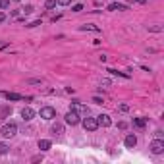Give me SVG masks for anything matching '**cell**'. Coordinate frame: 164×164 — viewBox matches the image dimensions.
I'll use <instances>...</instances> for the list:
<instances>
[{"label":"cell","mask_w":164,"mask_h":164,"mask_svg":"<svg viewBox=\"0 0 164 164\" xmlns=\"http://www.w3.org/2000/svg\"><path fill=\"white\" fill-rule=\"evenodd\" d=\"M50 147H52V143H50L48 139H41V141H39V149H41V153H46Z\"/></svg>","instance_id":"obj_10"},{"label":"cell","mask_w":164,"mask_h":164,"mask_svg":"<svg viewBox=\"0 0 164 164\" xmlns=\"http://www.w3.org/2000/svg\"><path fill=\"white\" fill-rule=\"evenodd\" d=\"M108 10H110V12H116V10H127V6L118 4V2H112V4L108 6Z\"/></svg>","instance_id":"obj_14"},{"label":"cell","mask_w":164,"mask_h":164,"mask_svg":"<svg viewBox=\"0 0 164 164\" xmlns=\"http://www.w3.org/2000/svg\"><path fill=\"white\" fill-rule=\"evenodd\" d=\"M39 114H41L42 120H54L56 118V110L52 108V106H42Z\"/></svg>","instance_id":"obj_5"},{"label":"cell","mask_w":164,"mask_h":164,"mask_svg":"<svg viewBox=\"0 0 164 164\" xmlns=\"http://www.w3.org/2000/svg\"><path fill=\"white\" fill-rule=\"evenodd\" d=\"M118 127H120V130H126L127 124H126V122H120V124H118Z\"/></svg>","instance_id":"obj_28"},{"label":"cell","mask_w":164,"mask_h":164,"mask_svg":"<svg viewBox=\"0 0 164 164\" xmlns=\"http://www.w3.org/2000/svg\"><path fill=\"white\" fill-rule=\"evenodd\" d=\"M93 102H95V104H102L104 101H102V98H101V97H93Z\"/></svg>","instance_id":"obj_23"},{"label":"cell","mask_w":164,"mask_h":164,"mask_svg":"<svg viewBox=\"0 0 164 164\" xmlns=\"http://www.w3.org/2000/svg\"><path fill=\"white\" fill-rule=\"evenodd\" d=\"M60 6H68V4H72V0H56Z\"/></svg>","instance_id":"obj_22"},{"label":"cell","mask_w":164,"mask_h":164,"mask_svg":"<svg viewBox=\"0 0 164 164\" xmlns=\"http://www.w3.org/2000/svg\"><path fill=\"white\" fill-rule=\"evenodd\" d=\"M108 72L112 74V75H120V77H124V79H130V75H127V74H124V72H118V70H108Z\"/></svg>","instance_id":"obj_16"},{"label":"cell","mask_w":164,"mask_h":164,"mask_svg":"<svg viewBox=\"0 0 164 164\" xmlns=\"http://www.w3.org/2000/svg\"><path fill=\"white\" fill-rule=\"evenodd\" d=\"M79 29H81V31H95V33H98V31H101V27H98V25H93V23H87V25H81Z\"/></svg>","instance_id":"obj_13"},{"label":"cell","mask_w":164,"mask_h":164,"mask_svg":"<svg viewBox=\"0 0 164 164\" xmlns=\"http://www.w3.org/2000/svg\"><path fill=\"white\" fill-rule=\"evenodd\" d=\"M8 153V145L6 143H0V154H6Z\"/></svg>","instance_id":"obj_18"},{"label":"cell","mask_w":164,"mask_h":164,"mask_svg":"<svg viewBox=\"0 0 164 164\" xmlns=\"http://www.w3.org/2000/svg\"><path fill=\"white\" fill-rule=\"evenodd\" d=\"M81 124H83V127H85V131H95L97 127H98L97 118H91L89 114H87V118H83V120H81Z\"/></svg>","instance_id":"obj_2"},{"label":"cell","mask_w":164,"mask_h":164,"mask_svg":"<svg viewBox=\"0 0 164 164\" xmlns=\"http://www.w3.org/2000/svg\"><path fill=\"white\" fill-rule=\"evenodd\" d=\"M52 133L62 135V133H64V126H62V124H54V126H52Z\"/></svg>","instance_id":"obj_15"},{"label":"cell","mask_w":164,"mask_h":164,"mask_svg":"<svg viewBox=\"0 0 164 164\" xmlns=\"http://www.w3.org/2000/svg\"><path fill=\"white\" fill-rule=\"evenodd\" d=\"M16 2H19V0H16Z\"/></svg>","instance_id":"obj_30"},{"label":"cell","mask_w":164,"mask_h":164,"mask_svg":"<svg viewBox=\"0 0 164 164\" xmlns=\"http://www.w3.org/2000/svg\"><path fill=\"white\" fill-rule=\"evenodd\" d=\"M97 122H98V126H102V127H110L112 126V120H110L108 114H101V116H97Z\"/></svg>","instance_id":"obj_6"},{"label":"cell","mask_w":164,"mask_h":164,"mask_svg":"<svg viewBox=\"0 0 164 164\" xmlns=\"http://www.w3.org/2000/svg\"><path fill=\"white\" fill-rule=\"evenodd\" d=\"M81 10H83L81 4H74V6H72V12H81Z\"/></svg>","instance_id":"obj_21"},{"label":"cell","mask_w":164,"mask_h":164,"mask_svg":"<svg viewBox=\"0 0 164 164\" xmlns=\"http://www.w3.org/2000/svg\"><path fill=\"white\" fill-rule=\"evenodd\" d=\"M2 97L8 98V101H23V97H21V95H18V93H8V91H4Z\"/></svg>","instance_id":"obj_9"},{"label":"cell","mask_w":164,"mask_h":164,"mask_svg":"<svg viewBox=\"0 0 164 164\" xmlns=\"http://www.w3.org/2000/svg\"><path fill=\"white\" fill-rule=\"evenodd\" d=\"M101 85H104V87H110V81H108V79H102Z\"/></svg>","instance_id":"obj_27"},{"label":"cell","mask_w":164,"mask_h":164,"mask_svg":"<svg viewBox=\"0 0 164 164\" xmlns=\"http://www.w3.org/2000/svg\"><path fill=\"white\" fill-rule=\"evenodd\" d=\"M120 110H122V112H127V110H130V106H127V104H122V106H120Z\"/></svg>","instance_id":"obj_25"},{"label":"cell","mask_w":164,"mask_h":164,"mask_svg":"<svg viewBox=\"0 0 164 164\" xmlns=\"http://www.w3.org/2000/svg\"><path fill=\"white\" fill-rule=\"evenodd\" d=\"M149 149H151L153 154H162V153H164V139H158V137H156L153 143L149 145Z\"/></svg>","instance_id":"obj_3"},{"label":"cell","mask_w":164,"mask_h":164,"mask_svg":"<svg viewBox=\"0 0 164 164\" xmlns=\"http://www.w3.org/2000/svg\"><path fill=\"white\" fill-rule=\"evenodd\" d=\"M8 6H10V0H0V10L8 8Z\"/></svg>","instance_id":"obj_19"},{"label":"cell","mask_w":164,"mask_h":164,"mask_svg":"<svg viewBox=\"0 0 164 164\" xmlns=\"http://www.w3.org/2000/svg\"><path fill=\"white\" fill-rule=\"evenodd\" d=\"M4 19H6V16H4V14H0V23H2Z\"/></svg>","instance_id":"obj_29"},{"label":"cell","mask_w":164,"mask_h":164,"mask_svg":"<svg viewBox=\"0 0 164 164\" xmlns=\"http://www.w3.org/2000/svg\"><path fill=\"white\" fill-rule=\"evenodd\" d=\"M114 2H116V0H114Z\"/></svg>","instance_id":"obj_31"},{"label":"cell","mask_w":164,"mask_h":164,"mask_svg":"<svg viewBox=\"0 0 164 164\" xmlns=\"http://www.w3.org/2000/svg\"><path fill=\"white\" fill-rule=\"evenodd\" d=\"M64 120H66V124H68V126H77V124L81 122V120H79V114H77V110H70L66 116H64Z\"/></svg>","instance_id":"obj_4"},{"label":"cell","mask_w":164,"mask_h":164,"mask_svg":"<svg viewBox=\"0 0 164 164\" xmlns=\"http://www.w3.org/2000/svg\"><path fill=\"white\" fill-rule=\"evenodd\" d=\"M21 118H23L25 122H29V120H33V118H35V110L31 108V106H25V108L21 110Z\"/></svg>","instance_id":"obj_7"},{"label":"cell","mask_w":164,"mask_h":164,"mask_svg":"<svg viewBox=\"0 0 164 164\" xmlns=\"http://www.w3.org/2000/svg\"><path fill=\"white\" fill-rule=\"evenodd\" d=\"M149 31H162L160 25H154V27H149Z\"/></svg>","instance_id":"obj_24"},{"label":"cell","mask_w":164,"mask_h":164,"mask_svg":"<svg viewBox=\"0 0 164 164\" xmlns=\"http://www.w3.org/2000/svg\"><path fill=\"white\" fill-rule=\"evenodd\" d=\"M45 6H46L48 10H52L54 6H56V0H46V2H45Z\"/></svg>","instance_id":"obj_17"},{"label":"cell","mask_w":164,"mask_h":164,"mask_svg":"<svg viewBox=\"0 0 164 164\" xmlns=\"http://www.w3.org/2000/svg\"><path fill=\"white\" fill-rule=\"evenodd\" d=\"M147 120H149V118H133V126L139 127V130H143L145 124H147Z\"/></svg>","instance_id":"obj_12"},{"label":"cell","mask_w":164,"mask_h":164,"mask_svg":"<svg viewBox=\"0 0 164 164\" xmlns=\"http://www.w3.org/2000/svg\"><path fill=\"white\" fill-rule=\"evenodd\" d=\"M18 133V126L14 124V122H10V124H6L2 130H0V135H4L6 139H10V137H14V135Z\"/></svg>","instance_id":"obj_1"},{"label":"cell","mask_w":164,"mask_h":164,"mask_svg":"<svg viewBox=\"0 0 164 164\" xmlns=\"http://www.w3.org/2000/svg\"><path fill=\"white\" fill-rule=\"evenodd\" d=\"M31 12H33V6H31V4L25 6V14H31Z\"/></svg>","instance_id":"obj_26"},{"label":"cell","mask_w":164,"mask_h":164,"mask_svg":"<svg viewBox=\"0 0 164 164\" xmlns=\"http://www.w3.org/2000/svg\"><path fill=\"white\" fill-rule=\"evenodd\" d=\"M124 145H126V149H133L135 145H137V137H135L133 133H130V135H127V137H126Z\"/></svg>","instance_id":"obj_8"},{"label":"cell","mask_w":164,"mask_h":164,"mask_svg":"<svg viewBox=\"0 0 164 164\" xmlns=\"http://www.w3.org/2000/svg\"><path fill=\"white\" fill-rule=\"evenodd\" d=\"M12 114V106H2L0 108V120H6Z\"/></svg>","instance_id":"obj_11"},{"label":"cell","mask_w":164,"mask_h":164,"mask_svg":"<svg viewBox=\"0 0 164 164\" xmlns=\"http://www.w3.org/2000/svg\"><path fill=\"white\" fill-rule=\"evenodd\" d=\"M37 25H41V19H35V21H31V23H27L29 29H31V27H37Z\"/></svg>","instance_id":"obj_20"}]
</instances>
